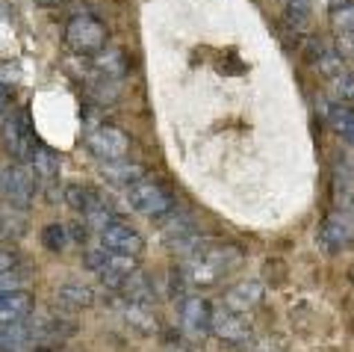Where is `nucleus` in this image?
Returning a JSON list of instances; mask_svg holds the SVG:
<instances>
[{
    "instance_id": "nucleus-16",
    "label": "nucleus",
    "mask_w": 354,
    "mask_h": 352,
    "mask_svg": "<svg viewBox=\"0 0 354 352\" xmlns=\"http://www.w3.org/2000/svg\"><path fill=\"white\" fill-rule=\"evenodd\" d=\"M104 178L109 184H121V186H133L139 181H145V166L133 160H113V163H104Z\"/></svg>"
},
{
    "instance_id": "nucleus-20",
    "label": "nucleus",
    "mask_w": 354,
    "mask_h": 352,
    "mask_svg": "<svg viewBox=\"0 0 354 352\" xmlns=\"http://www.w3.org/2000/svg\"><path fill=\"white\" fill-rule=\"evenodd\" d=\"M95 69L101 71V77H113V80H121V74L127 71V62H124V53L109 48V51H101L95 53Z\"/></svg>"
},
{
    "instance_id": "nucleus-8",
    "label": "nucleus",
    "mask_w": 354,
    "mask_h": 352,
    "mask_svg": "<svg viewBox=\"0 0 354 352\" xmlns=\"http://www.w3.org/2000/svg\"><path fill=\"white\" fill-rule=\"evenodd\" d=\"M101 246L109 252H118V255L142 258V252H145V237H142L136 228H130L127 222L115 219L113 225H106L101 231Z\"/></svg>"
},
{
    "instance_id": "nucleus-28",
    "label": "nucleus",
    "mask_w": 354,
    "mask_h": 352,
    "mask_svg": "<svg viewBox=\"0 0 354 352\" xmlns=\"http://www.w3.org/2000/svg\"><path fill=\"white\" fill-rule=\"evenodd\" d=\"M21 80V69L15 62H0V86L9 89V86H15Z\"/></svg>"
},
{
    "instance_id": "nucleus-23",
    "label": "nucleus",
    "mask_w": 354,
    "mask_h": 352,
    "mask_svg": "<svg viewBox=\"0 0 354 352\" xmlns=\"http://www.w3.org/2000/svg\"><path fill=\"white\" fill-rule=\"evenodd\" d=\"M41 243H44V249H48V252H65V249H68V228L59 225V222L44 225Z\"/></svg>"
},
{
    "instance_id": "nucleus-24",
    "label": "nucleus",
    "mask_w": 354,
    "mask_h": 352,
    "mask_svg": "<svg viewBox=\"0 0 354 352\" xmlns=\"http://www.w3.org/2000/svg\"><path fill=\"white\" fill-rule=\"evenodd\" d=\"M330 24H334L337 33H354V3L351 0L330 9Z\"/></svg>"
},
{
    "instance_id": "nucleus-4",
    "label": "nucleus",
    "mask_w": 354,
    "mask_h": 352,
    "mask_svg": "<svg viewBox=\"0 0 354 352\" xmlns=\"http://www.w3.org/2000/svg\"><path fill=\"white\" fill-rule=\"evenodd\" d=\"M139 258H130V255H118V252H109V249H88L86 252V267L97 272L101 276V281L106 284V288L118 290L121 281H124L130 272L139 270Z\"/></svg>"
},
{
    "instance_id": "nucleus-2",
    "label": "nucleus",
    "mask_w": 354,
    "mask_h": 352,
    "mask_svg": "<svg viewBox=\"0 0 354 352\" xmlns=\"http://www.w3.org/2000/svg\"><path fill=\"white\" fill-rule=\"evenodd\" d=\"M106 27L104 21H97L95 15H74L68 24H65V45L80 57H95L101 53L106 45Z\"/></svg>"
},
{
    "instance_id": "nucleus-18",
    "label": "nucleus",
    "mask_w": 354,
    "mask_h": 352,
    "mask_svg": "<svg viewBox=\"0 0 354 352\" xmlns=\"http://www.w3.org/2000/svg\"><path fill=\"white\" fill-rule=\"evenodd\" d=\"M30 166H32V172L39 175V181H44V184H50V181L59 178V160H57V154H53L50 148L39 146V142H36V151H32Z\"/></svg>"
},
{
    "instance_id": "nucleus-21",
    "label": "nucleus",
    "mask_w": 354,
    "mask_h": 352,
    "mask_svg": "<svg viewBox=\"0 0 354 352\" xmlns=\"http://www.w3.org/2000/svg\"><path fill=\"white\" fill-rule=\"evenodd\" d=\"M313 62H316V69L322 71L325 77H330V80H334L337 74L346 71V57H342L337 48H330V45H322V48H319V53L313 57Z\"/></svg>"
},
{
    "instance_id": "nucleus-5",
    "label": "nucleus",
    "mask_w": 354,
    "mask_h": 352,
    "mask_svg": "<svg viewBox=\"0 0 354 352\" xmlns=\"http://www.w3.org/2000/svg\"><path fill=\"white\" fill-rule=\"evenodd\" d=\"M127 204L142 216H165L174 211V195L157 181H139L127 186Z\"/></svg>"
},
{
    "instance_id": "nucleus-26",
    "label": "nucleus",
    "mask_w": 354,
    "mask_h": 352,
    "mask_svg": "<svg viewBox=\"0 0 354 352\" xmlns=\"http://www.w3.org/2000/svg\"><path fill=\"white\" fill-rule=\"evenodd\" d=\"M113 222H115V213L106 207V202L95 204L92 211L86 213V225H92V228H97V231H104L106 225H113Z\"/></svg>"
},
{
    "instance_id": "nucleus-10",
    "label": "nucleus",
    "mask_w": 354,
    "mask_h": 352,
    "mask_svg": "<svg viewBox=\"0 0 354 352\" xmlns=\"http://www.w3.org/2000/svg\"><path fill=\"white\" fill-rule=\"evenodd\" d=\"M180 326L189 337H204L213 328V308L204 296H183L180 299Z\"/></svg>"
},
{
    "instance_id": "nucleus-32",
    "label": "nucleus",
    "mask_w": 354,
    "mask_h": 352,
    "mask_svg": "<svg viewBox=\"0 0 354 352\" xmlns=\"http://www.w3.org/2000/svg\"><path fill=\"white\" fill-rule=\"evenodd\" d=\"M36 3H41V6H59V3H65V0H36Z\"/></svg>"
},
{
    "instance_id": "nucleus-30",
    "label": "nucleus",
    "mask_w": 354,
    "mask_h": 352,
    "mask_svg": "<svg viewBox=\"0 0 354 352\" xmlns=\"http://www.w3.org/2000/svg\"><path fill=\"white\" fill-rule=\"evenodd\" d=\"M18 267V261L12 252H6V249H0V272H6V270H15Z\"/></svg>"
},
{
    "instance_id": "nucleus-27",
    "label": "nucleus",
    "mask_w": 354,
    "mask_h": 352,
    "mask_svg": "<svg viewBox=\"0 0 354 352\" xmlns=\"http://www.w3.org/2000/svg\"><path fill=\"white\" fill-rule=\"evenodd\" d=\"M0 290H27V276L18 267L0 272Z\"/></svg>"
},
{
    "instance_id": "nucleus-15",
    "label": "nucleus",
    "mask_w": 354,
    "mask_h": 352,
    "mask_svg": "<svg viewBox=\"0 0 354 352\" xmlns=\"http://www.w3.org/2000/svg\"><path fill=\"white\" fill-rule=\"evenodd\" d=\"M118 293L124 296L127 302H133V305H145V308H151L153 305V299H157V293H153V288H151V281L142 276V272L136 270V272H130V276L121 281V288H118Z\"/></svg>"
},
{
    "instance_id": "nucleus-3",
    "label": "nucleus",
    "mask_w": 354,
    "mask_h": 352,
    "mask_svg": "<svg viewBox=\"0 0 354 352\" xmlns=\"http://www.w3.org/2000/svg\"><path fill=\"white\" fill-rule=\"evenodd\" d=\"M0 193L6 195L9 207L27 211L30 202L36 199V193H39V175L32 172L30 163H15V166L0 172Z\"/></svg>"
},
{
    "instance_id": "nucleus-17",
    "label": "nucleus",
    "mask_w": 354,
    "mask_h": 352,
    "mask_svg": "<svg viewBox=\"0 0 354 352\" xmlns=\"http://www.w3.org/2000/svg\"><path fill=\"white\" fill-rule=\"evenodd\" d=\"M310 21H313V0H286L283 6V24L301 33L310 27Z\"/></svg>"
},
{
    "instance_id": "nucleus-19",
    "label": "nucleus",
    "mask_w": 354,
    "mask_h": 352,
    "mask_svg": "<svg viewBox=\"0 0 354 352\" xmlns=\"http://www.w3.org/2000/svg\"><path fill=\"white\" fill-rule=\"evenodd\" d=\"M57 299L65 308H88V305H95V293L92 288H86L80 281H68L57 290Z\"/></svg>"
},
{
    "instance_id": "nucleus-13",
    "label": "nucleus",
    "mask_w": 354,
    "mask_h": 352,
    "mask_svg": "<svg viewBox=\"0 0 354 352\" xmlns=\"http://www.w3.org/2000/svg\"><path fill=\"white\" fill-rule=\"evenodd\" d=\"M41 340L39 320H15V323H0V352H15L27 344Z\"/></svg>"
},
{
    "instance_id": "nucleus-22",
    "label": "nucleus",
    "mask_w": 354,
    "mask_h": 352,
    "mask_svg": "<svg viewBox=\"0 0 354 352\" xmlns=\"http://www.w3.org/2000/svg\"><path fill=\"white\" fill-rule=\"evenodd\" d=\"M65 202H68L77 213H88L95 204H101V195H97L92 186H80V184H71L68 190H65Z\"/></svg>"
},
{
    "instance_id": "nucleus-11",
    "label": "nucleus",
    "mask_w": 354,
    "mask_h": 352,
    "mask_svg": "<svg viewBox=\"0 0 354 352\" xmlns=\"http://www.w3.org/2000/svg\"><path fill=\"white\" fill-rule=\"evenodd\" d=\"M3 142L9 154H15L18 163H30L32 151H36V139H32L30 127L24 122V116H9L3 122Z\"/></svg>"
},
{
    "instance_id": "nucleus-14",
    "label": "nucleus",
    "mask_w": 354,
    "mask_h": 352,
    "mask_svg": "<svg viewBox=\"0 0 354 352\" xmlns=\"http://www.w3.org/2000/svg\"><path fill=\"white\" fill-rule=\"evenodd\" d=\"M30 311H32L30 290H0V323L24 320Z\"/></svg>"
},
{
    "instance_id": "nucleus-1",
    "label": "nucleus",
    "mask_w": 354,
    "mask_h": 352,
    "mask_svg": "<svg viewBox=\"0 0 354 352\" xmlns=\"http://www.w3.org/2000/svg\"><path fill=\"white\" fill-rule=\"evenodd\" d=\"M239 261H242L239 249L213 246V249H204L201 255L186 261V267L180 270V279L189 284V288H213V284H218L234 267H239Z\"/></svg>"
},
{
    "instance_id": "nucleus-7",
    "label": "nucleus",
    "mask_w": 354,
    "mask_h": 352,
    "mask_svg": "<svg viewBox=\"0 0 354 352\" xmlns=\"http://www.w3.org/2000/svg\"><path fill=\"white\" fill-rule=\"evenodd\" d=\"M319 246L328 252H342L354 243V213L348 211H334L322 219L319 225Z\"/></svg>"
},
{
    "instance_id": "nucleus-31",
    "label": "nucleus",
    "mask_w": 354,
    "mask_h": 352,
    "mask_svg": "<svg viewBox=\"0 0 354 352\" xmlns=\"http://www.w3.org/2000/svg\"><path fill=\"white\" fill-rule=\"evenodd\" d=\"M9 116H12V109H9V92L0 86V122H6Z\"/></svg>"
},
{
    "instance_id": "nucleus-6",
    "label": "nucleus",
    "mask_w": 354,
    "mask_h": 352,
    "mask_svg": "<svg viewBox=\"0 0 354 352\" xmlns=\"http://www.w3.org/2000/svg\"><path fill=\"white\" fill-rule=\"evenodd\" d=\"M86 146L97 160L113 163V160H127L130 154V137L115 125H97L86 134Z\"/></svg>"
},
{
    "instance_id": "nucleus-9",
    "label": "nucleus",
    "mask_w": 354,
    "mask_h": 352,
    "mask_svg": "<svg viewBox=\"0 0 354 352\" xmlns=\"http://www.w3.org/2000/svg\"><path fill=\"white\" fill-rule=\"evenodd\" d=\"M209 335H216L221 344H248L251 340V323L242 317L239 311H230V308H218L213 311V328H209Z\"/></svg>"
},
{
    "instance_id": "nucleus-29",
    "label": "nucleus",
    "mask_w": 354,
    "mask_h": 352,
    "mask_svg": "<svg viewBox=\"0 0 354 352\" xmlns=\"http://www.w3.org/2000/svg\"><path fill=\"white\" fill-rule=\"evenodd\" d=\"M337 51L346 60H354V33H337Z\"/></svg>"
},
{
    "instance_id": "nucleus-25",
    "label": "nucleus",
    "mask_w": 354,
    "mask_h": 352,
    "mask_svg": "<svg viewBox=\"0 0 354 352\" xmlns=\"http://www.w3.org/2000/svg\"><path fill=\"white\" fill-rule=\"evenodd\" d=\"M334 101L339 104H354V74L342 71L334 77Z\"/></svg>"
},
{
    "instance_id": "nucleus-12",
    "label": "nucleus",
    "mask_w": 354,
    "mask_h": 352,
    "mask_svg": "<svg viewBox=\"0 0 354 352\" xmlns=\"http://www.w3.org/2000/svg\"><path fill=\"white\" fill-rule=\"evenodd\" d=\"M263 296H266V288L257 279H242V281L230 284V288L225 290V308L239 311V314H248L263 302Z\"/></svg>"
},
{
    "instance_id": "nucleus-33",
    "label": "nucleus",
    "mask_w": 354,
    "mask_h": 352,
    "mask_svg": "<svg viewBox=\"0 0 354 352\" xmlns=\"http://www.w3.org/2000/svg\"><path fill=\"white\" fill-rule=\"evenodd\" d=\"M351 213H354V211H351Z\"/></svg>"
}]
</instances>
